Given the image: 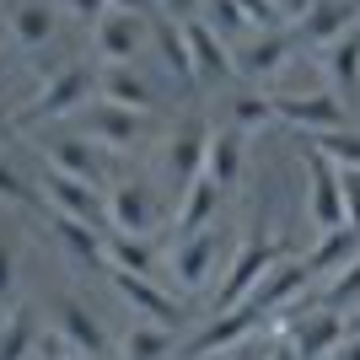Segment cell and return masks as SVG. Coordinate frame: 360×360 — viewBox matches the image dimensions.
I'll use <instances>...</instances> for the list:
<instances>
[{"label":"cell","instance_id":"1","mask_svg":"<svg viewBox=\"0 0 360 360\" xmlns=\"http://www.w3.org/2000/svg\"><path fill=\"white\" fill-rule=\"evenodd\" d=\"M97 97V70L81 60L60 65L54 75H44L38 81V91H32V103L16 113V129H38V124H60L70 119V113H81V108Z\"/></svg>","mask_w":360,"mask_h":360},{"label":"cell","instance_id":"2","mask_svg":"<svg viewBox=\"0 0 360 360\" xmlns=\"http://www.w3.org/2000/svg\"><path fill=\"white\" fill-rule=\"evenodd\" d=\"M280 258H290V242H285V237H269V231H248V237L231 248V264H226V274H221V296H215V312H226V307H242V301L253 296V285L274 269V264H280Z\"/></svg>","mask_w":360,"mask_h":360},{"label":"cell","instance_id":"3","mask_svg":"<svg viewBox=\"0 0 360 360\" xmlns=\"http://www.w3.org/2000/svg\"><path fill=\"white\" fill-rule=\"evenodd\" d=\"M274 333H285L301 360H333L339 345L349 339V312H339V307H290L285 317H274Z\"/></svg>","mask_w":360,"mask_h":360},{"label":"cell","instance_id":"4","mask_svg":"<svg viewBox=\"0 0 360 360\" xmlns=\"http://www.w3.org/2000/svg\"><path fill=\"white\" fill-rule=\"evenodd\" d=\"M269 328H274V317H264L253 301H242V307L215 312L199 333H188L178 355H183V360H215V355H226V349H242L253 333H269Z\"/></svg>","mask_w":360,"mask_h":360},{"label":"cell","instance_id":"5","mask_svg":"<svg viewBox=\"0 0 360 360\" xmlns=\"http://www.w3.org/2000/svg\"><path fill=\"white\" fill-rule=\"evenodd\" d=\"M269 103H274V124H290L296 135H323V129H349L355 124V108L333 86L296 91V97H269Z\"/></svg>","mask_w":360,"mask_h":360},{"label":"cell","instance_id":"6","mask_svg":"<svg viewBox=\"0 0 360 360\" xmlns=\"http://www.w3.org/2000/svg\"><path fill=\"white\" fill-rule=\"evenodd\" d=\"M81 135H91L108 156H124V150H140L150 140V113H135V108L97 97V103L81 108Z\"/></svg>","mask_w":360,"mask_h":360},{"label":"cell","instance_id":"7","mask_svg":"<svg viewBox=\"0 0 360 360\" xmlns=\"http://www.w3.org/2000/svg\"><path fill=\"white\" fill-rule=\"evenodd\" d=\"M301 162H307V215H312L317 231H333V226H345V172L323 156V150H312L307 140H301Z\"/></svg>","mask_w":360,"mask_h":360},{"label":"cell","instance_id":"8","mask_svg":"<svg viewBox=\"0 0 360 360\" xmlns=\"http://www.w3.org/2000/svg\"><path fill=\"white\" fill-rule=\"evenodd\" d=\"M38 194H44V210L75 215V221H91V226L108 221V194H103V183H86V178H70V172L44 167V172H38Z\"/></svg>","mask_w":360,"mask_h":360},{"label":"cell","instance_id":"9","mask_svg":"<svg viewBox=\"0 0 360 360\" xmlns=\"http://www.w3.org/2000/svg\"><path fill=\"white\" fill-rule=\"evenodd\" d=\"M183 32H188V49H194L199 91H215V86L242 81V75H237V49H231V38H221L205 16H188V22H183Z\"/></svg>","mask_w":360,"mask_h":360},{"label":"cell","instance_id":"10","mask_svg":"<svg viewBox=\"0 0 360 360\" xmlns=\"http://www.w3.org/2000/svg\"><path fill=\"white\" fill-rule=\"evenodd\" d=\"M150 38H156L150 16H140V11H108L91 22V44H97V60L103 65H135Z\"/></svg>","mask_w":360,"mask_h":360},{"label":"cell","instance_id":"11","mask_svg":"<svg viewBox=\"0 0 360 360\" xmlns=\"http://www.w3.org/2000/svg\"><path fill=\"white\" fill-rule=\"evenodd\" d=\"M226 248H231V242L221 237V226H205V231L178 237V253H172V285H183L188 296H199V290L210 285V274H215V264H221Z\"/></svg>","mask_w":360,"mask_h":360},{"label":"cell","instance_id":"12","mask_svg":"<svg viewBox=\"0 0 360 360\" xmlns=\"http://www.w3.org/2000/svg\"><path fill=\"white\" fill-rule=\"evenodd\" d=\"M360 27V0H312V11L290 22L301 54H317V49H333L345 32Z\"/></svg>","mask_w":360,"mask_h":360},{"label":"cell","instance_id":"13","mask_svg":"<svg viewBox=\"0 0 360 360\" xmlns=\"http://www.w3.org/2000/svg\"><path fill=\"white\" fill-rule=\"evenodd\" d=\"M290 60H301L296 32H290V27H269V32H253V38L237 49V75H242V81H264V86H269Z\"/></svg>","mask_w":360,"mask_h":360},{"label":"cell","instance_id":"14","mask_svg":"<svg viewBox=\"0 0 360 360\" xmlns=\"http://www.w3.org/2000/svg\"><path fill=\"white\" fill-rule=\"evenodd\" d=\"M38 156H44V167H54V172H70V178H86V183H103L108 178V156L103 146L91 135H49V140H38Z\"/></svg>","mask_w":360,"mask_h":360},{"label":"cell","instance_id":"15","mask_svg":"<svg viewBox=\"0 0 360 360\" xmlns=\"http://www.w3.org/2000/svg\"><path fill=\"white\" fill-rule=\"evenodd\" d=\"M210 135H215V129H210L205 119H188L178 135L167 140L162 167H167V183H172V199H178L183 188H188L199 172H205V156H210Z\"/></svg>","mask_w":360,"mask_h":360},{"label":"cell","instance_id":"16","mask_svg":"<svg viewBox=\"0 0 360 360\" xmlns=\"http://www.w3.org/2000/svg\"><path fill=\"white\" fill-rule=\"evenodd\" d=\"M108 285L119 290V301L124 307H129V312L135 317H150V323H172V328H183V307L172 296H167V290H156L150 285V274H135V269H113V264H108Z\"/></svg>","mask_w":360,"mask_h":360},{"label":"cell","instance_id":"17","mask_svg":"<svg viewBox=\"0 0 360 360\" xmlns=\"http://www.w3.org/2000/svg\"><path fill=\"white\" fill-rule=\"evenodd\" d=\"M156 215H162V205H156V194H150V183L124 178V183H113V188H108V226H113V231L150 237Z\"/></svg>","mask_w":360,"mask_h":360},{"label":"cell","instance_id":"18","mask_svg":"<svg viewBox=\"0 0 360 360\" xmlns=\"http://www.w3.org/2000/svg\"><path fill=\"white\" fill-rule=\"evenodd\" d=\"M307 285H312L307 264H301V258H280V264H274V269L253 285V296H248V301H253L264 317H285L290 307L307 296Z\"/></svg>","mask_w":360,"mask_h":360},{"label":"cell","instance_id":"19","mask_svg":"<svg viewBox=\"0 0 360 360\" xmlns=\"http://www.w3.org/2000/svg\"><path fill=\"white\" fill-rule=\"evenodd\" d=\"M54 333H60L70 349H81V355H108V328L97 323V312H91L86 301H75L70 290H60L54 296Z\"/></svg>","mask_w":360,"mask_h":360},{"label":"cell","instance_id":"20","mask_svg":"<svg viewBox=\"0 0 360 360\" xmlns=\"http://www.w3.org/2000/svg\"><path fill=\"white\" fill-rule=\"evenodd\" d=\"M6 27H11V44L22 54H44L60 38V11L49 0H11L6 6Z\"/></svg>","mask_w":360,"mask_h":360},{"label":"cell","instance_id":"21","mask_svg":"<svg viewBox=\"0 0 360 360\" xmlns=\"http://www.w3.org/2000/svg\"><path fill=\"white\" fill-rule=\"evenodd\" d=\"M49 237L65 248V258H70V264H81V269H108V237H103V226L49 210Z\"/></svg>","mask_w":360,"mask_h":360},{"label":"cell","instance_id":"22","mask_svg":"<svg viewBox=\"0 0 360 360\" xmlns=\"http://www.w3.org/2000/svg\"><path fill=\"white\" fill-rule=\"evenodd\" d=\"M97 97L119 108H135V113H156L162 108V91L150 86V75H140L135 65H97Z\"/></svg>","mask_w":360,"mask_h":360},{"label":"cell","instance_id":"23","mask_svg":"<svg viewBox=\"0 0 360 360\" xmlns=\"http://www.w3.org/2000/svg\"><path fill=\"white\" fill-rule=\"evenodd\" d=\"M221 199H226V188L210 178V172H199V178L178 194V205H172V237H188V231H205V226H215V215H221Z\"/></svg>","mask_w":360,"mask_h":360},{"label":"cell","instance_id":"24","mask_svg":"<svg viewBox=\"0 0 360 360\" xmlns=\"http://www.w3.org/2000/svg\"><path fill=\"white\" fill-rule=\"evenodd\" d=\"M205 172H210L215 183H221L226 194L242 183V172H248V135H242L237 124H221L210 135V156H205Z\"/></svg>","mask_w":360,"mask_h":360},{"label":"cell","instance_id":"25","mask_svg":"<svg viewBox=\"0 0 360 360\" xmlns=\"http://www.w3.org/2000/svg\"><path fill=\"white\" fill-rule=\"evenodd\" d=\"M360 253V226H333V231H317V242H312V253L301 258L307 264V274H312V285L317 280H328L333 269H345L349 258Z\"/></svg>","mask_w":360,"mask_h":360},{"label":"cell","instance_id":"26","mask_svg":"<svg viewBox=\"0 0 360 360\" xmlns=\"http://www.w3.org/2000/svg\"><path fill=\"white\" fill-rule=\"evenodd\" d=\"M150 32H156V49H162V60H167V70H172V81H178V91H183V97H194L199 75H194V49H188L183 22L162 16V22H150Z\"/></svg>","mask_w":360,"mask_h":360},{"label":"cell","instance_id":"27","mask_svg":"<svg viewBox=\"0 0 360 360\" xmlns=\"http://www.w3.org/2000/svg\"><path fill=\"white\" fill-rule=\"evenodd\" d=\"M178 333L183 328H172V323H150V317H140L135 328L119 339V360H172L183 349Z\"/></svg>","mask_w":360,"mask_h":360},{"label":"cell","instance_id":"28","mask_svg":"<svg viewBox=\"0 0 360 360\" xmlns=\"http://www.w3.org/2000/svg\"><path fill=\"white\" fill-rule=\"evenodd\" d=\"M44 328H38V312H32L27 301H16L11 312L0 317V360H27L38 349Z\"/></svg>","mask_w":360,"mask_h":360},{"label":"cell","instance_id":"29","mask_svg":"<svg viewBox=\"0 0 360 360\" xmlns=\"http://www.w3.org/2000/svg\"><path fill=\"white\" fill-rule=\"evenodd\" d=\"M317 285L323 290H307L296 307H339V312H349V301H360V253L349 258L345 269H333L328 280H317Z\"/></svg>","mask_w":360,"mask_h":360},{"label":"cell","instance_id":"30","mask_svg":"<svg viewBox=\"0 0 360 360\" xmlns=\"http://www.w3.org/2000/svg\"><path fill=\"white\" fill-rule=\"evenodd\" d=\"M328 86L339 91V97H355L360 91V27L345 32V38L328 49Z\"/></svg>","mask_w":360,"mask_h":360},{"label":"cell","instance_id":"31","mask_svg":"<svg viewBox=\"0 0 360 360\" xmlns=\"http://www.w3.org/2000/svg\"><path fill=\"white\" fill-rule=\"evenodd\" d=\"M38 199L44 194H38V183L22 172V162H11V156L0 150V205H11V210H44Z\"/></svg>","mask_w":360,"mask_h":360},{"label":"cell","instance_id":"32","mask_svg":"<svg viewBox=\"0 0 360 360\" xmlns=\"http://www.w3.org/2000/svg\"><path fill=\"white\" fill-rule=\"evenodd\" d=\"M205 22H210L215 32H221V38H231V44H248V38H253V32H264L253 22V16L242 11L237 0H205Z\"/></svg>","mask_w":360,"mask_h":360},{"label":"cell","instance_id":"33","mask_svg":"<svg viewBox=\"0 0 360 360\" xmlns=\"http://www.w3.org/2000/svg\"><path fill=\"white\" fill-rule=\"evenodd\" d=\"M108 264H113V269L150 274V269H156V248H150V237H129V231H113V237H108Z\"/></svg>","mask_w":360,"mask_h":360},{"label":"cell","instance_id":"34","mask_svg":"<svg viewBox=\"0 0 360 360\" xmlns=\"http://www.w3.org/2000/svg\"><path fill=\"white\" fill-rule=\"evenodd\" d=\"M312 150H323L333 167H355L360 172V129L349 124V129H323V135H301Z\"/></svg>","mask_w":360,"mask_h":360},{"label":"cell","instance_id":"35","mask_svg":"<svg viewBox=\"0 0 360 360\" xmlns=\"http://www.w3.org/2000/svg\"><path fill=\"white\" fill-rule=\"evenodd\" d=\"M226 119L237 124L242 135H253V129H269V124H274V103H269V91H237V97H231V108H226Z\"/></svg>","mask_w":360,"mask_h":360},{"label":"cell","instance_id":"36","mask_svg":"<svg viewBox=\"0 0 360 360\" xmlns=\"http://www.w3.org/2000/svg\"><path fill=\"white\" fill-rule=\"evenodd\" d=\"M16 307V237L0 226V312Z\"/></svg>","mask_w":360,"mask_h":360},{"label":"cell","instance_id":"37","mask_svg":"<svg viewBox=\"0 0 360 360\" xmlns=\"http://www.w3.org/2000/svg\"><path fill=\"white\" fill-rule=\"evenodd\" d=\"M237 6L253 16L264 32H269V27H285V16H280V6H274V0H237Z\"/></svg>","mask_w":360,"mask_h":360},{"label":"cell","instance_id":"38","mask_svg":"<svg viewBox=\"0 0 360 360\" xmlns=\"http://www.w3.org/2000/svg\"><path fill=\"white\" fill-rule=\"evenodd\" d=\"M60 6H65L70 16H75V22H86V27L97 22V16H108V11H113L108 0H60Z\"/></svg>","mask_w":360,"mask_h":360},{"label":"cell","instance_id":"39","mask_svg":"<svg viewBox=\"0 0 360 360\" xmlns=\"http://www.w3.org/2000/svg\"><path fill=\"white\" fill-rule=\"evenodd\" d=\"M345 172V215H349V226H360V172L355 167H339Z\"/></svg>","mask_w":360,"mask_h":360},{"label":"cell","instance_id":"40","mask_svg":"<svg viewBox=\"0 0 360 360\" xmlns=\"http://www.w3.org/2000/svg\"><path fill=\"white\" fill-rule=\"evenodd\" d=\"M156 11L172 22H188V16H205V0H156Z\"/></svg>","mask_w":360,"mask_h":360},{"label":"cell","instance_id":"41","mask_svg":"<svg viewBox=\"0 0 360 360\" xmlns=\"http://www.w3.org/2000/svg\"><path fill=\"white\" fill-rule=\"evenodd\" d=\"M274 6H280V16H285V27H290V22H301V16L312 11V0H274Z\"/></svg>","mask_w":360,"mask_h":360},{"label":"cell","instance_id":"42","mask_svg":"<svg viewBox=\"0 0 360 360\" xmlns=\"http://www.w3.org/2000/svg\"><path fill=\"white\" fill-rule=\"evenodd\" d=\"M264 360H301V355L290 349V339H285V333H274V339H269V355H264Z\"/></svg>","mask_w":360,"mask_h":360},{"label":"cell","instance_id":"43","mask_svg":"<svg viewBox=\"0 0 360 360\" xmlns=\"http://www.w3.org/2000/svg\"><path fill=\"white\" fill-rule=\"evenodd\" d=\"M269 339H274V333H264V345H253V339H248V345H242L231 360H264V355H269Z\"/></svg>","mask_w":360,"mask_h":360},{"label":"cell","instance_id":"44","mask_svg":"<svg viewBox=\"0 0 360 360\" xmlns=\"http://www.w3.org/2000/svg\"><path fill=\"white\" fill-rule=\"evenodd\" d=\"M108 6H113V11H140V16L156 11V0H108Z\"/></svg>","mask_w":360,"mask_h":360},{"label":"cell","instance_id":"45","mask_svg":"<svg viewBox=\"0 0 360 360\" xmlns=\"http://www.w3.org/2000/svg\"><path fill=\"white\" fill-rule=\"evenodd\" d=\"M333 360H360V333H349L345 345H339V355H333Z\"/></svg>","mask_w":360,"mask_h":360},{"label":"cell","instance_id":"46","mask_svg":"<svg viewBox=\"0 0 360 360\" xmlns=\"http://www.w3.org/2000/svg\"><path fill=\"white\" fill-rule=\"evenodd\" d=\"M60 360H97V355H81V349H65Z\"/></svg>","mask_w":360,"mask_h":360},{"label":"cell","instance_id":"47","mask_svg":"<svg viewBox=\"0 0 360 360\" xmlns=\"http://www.w3.org/2000/svg\"><path fill=\"white\" fill-rule=\"evenodd\" d=\"M349 333H360V307H355V312H349Z\"/></svg>","mask_w":360,"mask_h":360}]
</instances>
